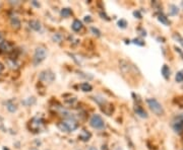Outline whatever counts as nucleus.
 <instances>
[{"instance_id": "obj_23", "label": "nucleus", "mask_w": 183, "mask_h": 150, "mask_svg": "<svg viewBox=\"0 0 183 150\" xmlns=\"http://www.w3.org/2000/svg\"><path fill=\"white\" fill-rule=\"evenodd\" d=\"M173 38H174L175 40H176L179 44H181L182 46H183V38H182V36H181L180 35L177 34V32H176V34H174V35H173Z\"/></svg>"}, {"instance_id": "obj_16", "label": "nucleus", "mask_w": 183, "mask_h": 150, "mask_svg": "<svg viewBox=\"0 0 183 150\" xmlns=\"http://www.w3.org/2000/svg\"><path fill=\"white\" fill-rule=\"evenodd\" d=\"M92 99L95 100L98 104L101 105V107H103V105L106 104L105 99H104V97H102V96H94V97H92Z\"/></svg>"}, {"instance_id": "obj_11", "label": "nucleus", "mask_w": 183, "mask_h": 150, "mask_svg": "<svg viewBox=\"0 0 183 150\" xmlns=\"http://www.w3.org/2000/svg\"><path fill=\"white\" fill-rule=\"evenodd\" d=\"M28 24H30V27L36 31H41V28H42V26H41V23L38 20H31V22H28Z\"/></svg>"}, {"instance_id": "obj_5", "label": "nucleus", "mask_w": 183, "mask_h": 150, "mask_svg": "<svg viewBox=\"0 0 183 150\" xmlns=\"http://www.w3.org/2000/svg\"><path fill=\"white\" fill-rule=\"evenodd\" d=\"M39 79L44 83H52L55 79V74L51 70H44L40 73Z\"/></svg>"}, {"instance_id": "obj_20", "label": "nucleus", "mask_w": 183, "mask_h": 150, "mask_svg": "<svg viewBox=\"0 0 183 150\" xmlns=\"http://www.w3.org/2000/svg\"><path fill=\"white\" fill-rule=\"evenodd\" d=\"M36 103V99H35V97H28V99H27L26 100H23V104L24 105H31V104H34Z\"/></svg>"}, {"instance_id": "obj_10", "label": "nucleus", "mask_w": 183, "mask_h": 150, "mask_svg": "<svg viewBox=\"0 0 183 150\" xmlns=\"http://www.w3.org/2000/svg\"><path fill=\"white\" fill-rule=\"evenodd\" d=\"M5 105H6V109L10 113H15L18 111V107H16V104L12 100H7L5 103Z\"/></svg>"}, {"instance_id": "obj_8", "label": "nucleus", "mask_w": 183, "mask_h": 150, "mask_svg": "<svg viewBox=\"0 0 183 150\" xmlns=\"http://www.w3.org/2000/svg\"><path fill=\"white\" fill-rule=\"evenodd\" d=\"M134 112H135L136 115L140 116V118H144V119H146V118H148V114H146V112L140 107V105L136 104L135 107H134Z\"/></svg>"}, {"instance_id": "obj_30", "label": "nucleus", "mask_w": 183, "mask_h": 150, "mask_svg": "<svg viewBox=\"0 0 183 150\" xmlns=\"http://www.w3.org/2000/svg\"><path fill=\"white\" fill-rule=\"evenodd\" d=\"M89 150H98L96 147H89Z\"/></svg>"}, {"instance_id": "obj_27", "label": "nucleus", "mask_w": 183, "mask_h": 150, "mask_svg": "<svg viewBox=\"0 0 183 150\" xmlns=\"http://www.w3.org/2000/svg\"><path fill=\"white\" fill-rule=\"evenodd\" d=\"M133 14L134 16H137V18H141V14L140 13V11H134Z\"/></svg>"}, {"instance_id": "obj_6", "label": "nucleus", "mask_w": 183, "mask_h": 150, "mask_svg": "<svg viewBox=\"0 0 183 150\" xmlns=\"http://www.w3.org/2000/svg\"><path fill=\"white\" fill-rule=\"evenodd\" d=\"M89 125H91L93 128L98 129V130H101L105 127L104 120L102 119V117L100 115H93L91 120H89Z\"/></svg>"}, {"instance_id": "obj_19", "label": "nucleus", "mask_w": 183, "mask_h": 150, "mask_svg": "<svg viewBox=\"0 0 183 150\" xmlns=\"http://www.w3.org/2000/svg\"><path fill=\"white\" fill-rule=\"evenodd\" d=\"M72 14V11L71 9H69V8H63L62 10H61V15L63 16V17H68V16H70Z\"/></svg>"}, {"instance_id": "obj_7", "label": "nucleus", "mask_w": 183, "mask_h": 150, "mask_svg": "<svg viewBox=\"0 0 183 150\" xmlns=\"http://www.w3.org/2000/svg\"><path fill=\"white\" fill-rule=\"evenodd\" d=\"M42 126H43V121L39 119L38 117L34 118V119L30 122V129L33 130L34 132H39V130L41 129Z\"/></svg>"}, {"instance_id": "obj_29", "label": "nucleus", "mask_w": 183, "mask_h": 150, "mask_svg": "<svg viewBox=\"0 0 183 150\" xmlns=\"http://www.w3.org/2000/svg\"><path fill=\"white\" fill-rule=\"evenodd\" d=\"M2 70H3V65H2L1 63H0V73L2 72Z\"/></svg>"}, {"instance_id": "obj_24", "label": "nucleus", "mask_w": 183, "mask_h": 150, "mask_svg": "<svg viewBox=\"0 0 183 150\" xmlns=\"http://www.w3.org/2000/svg\"><path fill=\"white\" fill-rule=\"evenodd\" d=\"M132 42H133V44L137 45V46H140V47L145 46V42L142 40H140V39H134Z\"/></svg>"}, {"instance_id": "obj_15", "label": "nucleus", "mask_w": 183, "mask_h": 150, "mask_svg": "<svg viewBox=\"0 0 183 150\" xmlns=\"http://www.w3.org/2000/svg\"><path fill=\"white\" fill-rule=\"evenodd\" d=\"M80 88H81V90L84 91V92H88V91H92V89H93V86L91 84H89V82H84V83H81L80 85Z\"/></svg>"}, {"instance_id": "obj_13", "label": "nucleus", "mask_w": 183, "mask_h": 150, "mask_svg": "<svg viewBox=\"0 0 183 150\" xmlns=\"http://www.w3.org/2000/svg\"><path fill=\"white\" fill-rule=\"evenodd\" d=\"M161 72H162L163 77H164L165 79H169V77H170V69H169L168 66H167V65H164V66L162 67Z\"/></svg>"}, {"instance_id": "obj_1", "label": "nucleus", "mask_w": 183, "mask_h": 150, "mask_svg": "<svg viewBox=\"0 0 183 150\" xmlns=\"http://www.w3.org/2000/svg\"><path fill=\"white\" fill-rule=\"evenodd\" d=\"M57 126H58V128L60 129V131H62V132H72V131H74L75 129H77L79 123H77V121L74 118L70 117V118L65 119L63 122H61V123H59Z\"/></svg>"}, {"instance_id": "obj_3", "label": "nucleus", "mask_w": 183, "mask_h": 150, "mask_svg": "<svg viewBox=\"0 0 183 150\" xmlns=\"http://www.w3.org/2000/svg\"><path fill=\"white\" fill-rule=\"evenodd\" d=\"M146 103H148L150 109H152L153 113H155L158 116H162L164 114V109H163L162 104L159 103L156 99H146Z\"/></svg>"}, {"instance_id": "obj_21", "label": "nucleus", "mask_w": 183, "mask_h": 150, "mask_svg": "<svg viewBox=\"0 0 183 150\" xmlns=\"http://www.w3.org/2000/svg\"><path fill=\"white\" fill-rule=\"evenodd\" d=\"M0 48H1V50L3 52H6V51H9L10 50V48H9V44H8L7 42H3L0 44Z\"/></svg>"}, {"instance_id": "obj_31", "label": "nucleus", "mask_w": 183, "mask_h": 150, "mask_svg": "<svg viewBox=\"0 0 183 150\" xmlns=\"http://www.w3.org/2000/svg\"><path fill=\"white\" fill-rule=\"evenodd\" d=\"M3 42V41H2V36H1V34H0V44H1Z\"/></svg>"}, {"instance_id": "obj_32", "label": "nucleus", "mask_w": 183, "mask_h": 150, "mask_svg": "<svg viewBox=\"0 0 183 150\" xmlns=\"http://www.w3.org/2000/svg\"><path fill=\"white\" fill-rule=\"evenodd\" d=\"M3 150H9V149L6 148V147H3Z\"/></svg>"}, {"instance_id": "obj_17", "label": "nucleus", "mask_w": 183, "mask_h": 150, "mask_svg": "<svg viewBox=\"0 0 183 150\" xmlns=\"http://www.w3.org/2000/svg\"><path fill=\"white\" fill-rule=\"evenodd\" d=\"M158 19H159V22H161L162 23H164L165 26H169L170 24V22L168 20V18L166 17V16L164 15V14H159V16H158Z\"/></svg>"}, {"instance_id": "obj_9", "label": "nucleus", "mask_w": 183, "mask_h": 150, "mask_svg": "<svg viewBox=\"0 0 183 150\" xmlns=\"http://www.w3.org/2000/svg\"><path fill=\"white\" fill-rule=\"evenodd\" d=\"M91 137H92V134L91 133L88 132L87 130H83V131H81V133L79 134V139L81 140V141H84V142H85V141H89Z\"/></svg>"}, {"instance_id": "obj_28", "label": "nucleus", "mask_w": 183, "mask_h": 150, "mask_svg": "<svg viewBox=\"0 0 183 150\" xmlns=\"http://www.w3.org/2000/svg\"><path fill=\"white\" fill-rule=\"evenodd\" d=\"M84 20H85L87 22H92L91 16H85V17H84Z\"/></svg>"}, {"instance_id": "obj_26", "label": "nucleus", "mask_w": 183, "mask_h": 150, "mask_svg": "<svg viewBox=\"0 0 183 150\" xmlns=\"http://www.w3.org/2000/svg\"><path fill=\"white\" fill-rule=\"evenodd\" d=\"M91 31H92V32H93V34L94 35H95V36H101V31H99V30H98V28H96V27H91Z\"/></svg>"}, {"instance_id": "obj_22", "label": "nucleus", "mask_w": 183, "mask_h": 150, "mask_svg": "<svg viewBox=\"0 0 183 150\" xmlns=\"http://www.w3.org/2000/svg\"><path fill=\"white\" fill-rule=\"evenodd\" d=\"M175 79H176L177 82H182L183 81V70H180L177 72L176 76H175Z\"/></svg>"}, {"instance_id": "obj_2", "label": "nucleus", "mask_w": 183, "mask_h": 150, "mask_svg": "<svg viewBox=\"0 0 183 150\" xmlns=\"http://www.w3.org/2000/svg\"><path fill=\"white\" fill-rule=\"evenodd\" d=\"M47 56V49L44 46H39L36 48L35 50V54H34V58H33V62H34V65L37 66L40 63H42L43 61L46 59Z\"/></svg>"}, {"instance_id": "obj_25", "label": "nucleus", "mask_w": 183, "mask_h": 150, "mask_svg": "<svg viewBox=\"0 0 183 150\" xmlns=\"http://www.w3.org/2000/svg\"><path fill=\"white\" fill-rule=\"evenodd\" d=\"M126 26H127V22H126L125 19H120L119 22H118V27H121V28H125Z\"/></svg>"}, {"instance_id": "obj_18", "label": "nucleus", "mask_w": 183, "mask_h": 150, "mask_svg": "<svg viewBox=\"0 0 183 150\" xmlns=\"http://www.w3.org/2000/svg\"><path fill=\"white\" fill-rule=\"evenodd\" d=\"M178 12H179V8L176 5H174V4L170 5V9H169L170 15H176V14H178Z\"/></svg>"}, {"instance_id": "obj_14", "label": "nucleus", "mask_w": 183, "mask_h": 150, "mask_svg": "<svg viewBox=\"0 0 183 150\" xmlns=\"http://www.w3.org/2000/svg\"><path fill=\"white\" fill-rule=\"evenodd\" d=\"M10 22H11V26L13 27L19 28V27H20V22H19V19L18 18V16H11Z\"/></svg>"}, {"instance_id": "obj_4", "label": "nucleus", "mask_w": 183, "mask_h": 150, "mask_svg": "<svg viewBox=\"0 0 183 150\" xmlns=\"http://www.w3.org/2000/svg\"><path fill=\"white\" fill-rule=\"evenodd\" d=\"M172 128L177 134L183 133V115H178L172 121Z\"/></svg>"}, {"instance_id": "obj_12", "label": "nucleus", "mask_w": 183, "mask_h": 150, "mask_svg": "<svg viewBox=\"0 0 183 150\" xmlns=\"http://www.w3.org/2000/svg\"><path fill=\"white\" fill-rule=\"evenodd\" d=\"M71 27H72V30L74 31H79L81 30V28H83V23H81L80 20L75 19L74 22H72Z\"/></svg>"}]
</instances>
